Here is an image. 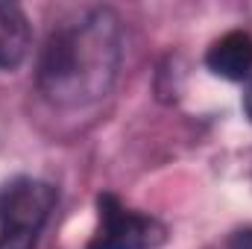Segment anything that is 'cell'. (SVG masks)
Masks as SVG:
<instances>
[{"mask_svg": "<svg viewBox=\"0 0 252 249\" xmlns=\"http://www.w3.org/2000/svg\"><path fill=\"white\" fill-rule=\"evenodd\" d=\"M50 182L18 176L0 187V249H35L41 229L56 208Z\"/></svg>", "mask_w": 252, "mask_h": 249, "instance_id": "2", "label": "cell"}, {"mask_svg": "<svg viewBox=\"0 0 252 249\" xmlns=\"http://www.w3.org/2000/svg\"><path fill=\"white\" fill-rule=\"evenodd\" d=\"M205 64L211 73L229 79V82H244L252 76V35L247 32H226L217 38L208 53Z\"/></svg>", "mask_w": 252, "mask_h": 249, "instance_id": "4", "label": "cell"}, {"mask_svg": "<svg viewBox=\"0 0 252 249\" xmlns=\"http://www.w3.org/2000/svg\"><path fill=\"white\" fill-rule=\"evenodd\" d=\"M229 249H252V229H247V232H238V235L232 238Z\"/></svg>", "mask_w": 252, "mask_h": 249, "instance_id": "6", "label": "cell"}, {"mask_svg": "<svg viewBox=\"0 0 252 249\" xmlns=\"http://www.w3.org/2000/svg\"><path fill=\"white\" fill-rule=\"evenodd\" d=\"M97 211H100V226L88 249H158L167 241L164 223H158L150 214L126 208L109 190L97 196Z\"/></svg>", "mask_w": 252, "mask_h": 249, "instance_id": "3", "label": "cell"}, {"mask_svg": "<svg viewBox=\"0 0 252 249\" xmlns=\"http://www.w3.org/2000/svg\"><path fill=\"white\" fill-rule=\"evenodd\" d=\"M30 50V21L15 3L0 0V70L18 67Z\"/></svg>", "mask_w": 252, "mask_h": 249, "instance_id": "5", "label": "cell"}, {"mask_svg": "<svg viewBox=\"0 0 252 249\" xmlns=\"http://www.w3.org/2000/svg\"><path fill=\"white\" fill-rule=\"evenodd\" d=\"M244 109H247V115L252 118V82L247 85V94H244Z\"/></svg>", "mask_w": 252, "mask_h": 249, "instance_id": "7", "label": "cell"}, {"mask_svg": "<svg viewBox=\"0 0 252 249\" xmlns=\"http://www.w3.org/2000/svg\"><path fill=\"white\" fill-rule=\"evenodd\" d=\"M124 56V27L112 9L62 21L38 56V88L53 106H88L109 94Z\"/></svg>", "mask_w": 252, "mask_h": 249, "instance_id": "1", "label": "cell"}]
</instances>
